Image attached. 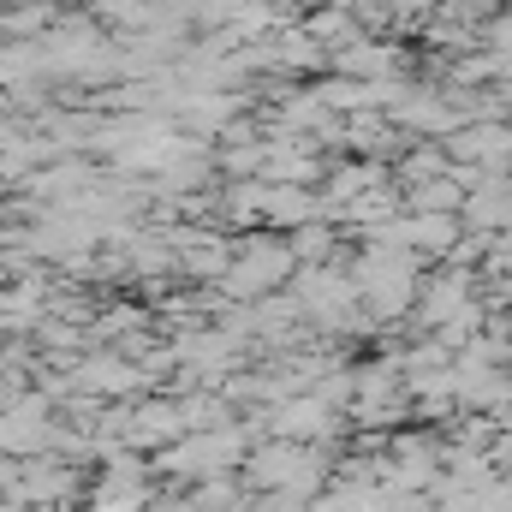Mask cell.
Here are the masks:
<instances>
[{
  "label": "cell",
  "instance_id": "obj_1",
  "mask_svg": "<svg viewBox=\"0 0 512 512\" xmlns=\"http://www.w3.org/2000/svg\"><path fill=\"white\" fill-rule=\"evenodd\" d=\"M292 268H298V256L286 245V233H256V239H245V245L233 251L227 274H221V292L239 298V304H256V298L280 292V286L292 280Z\"/></svg>",
  "mask_w": 512,
  "mask_h": 512
}]
</instances>
